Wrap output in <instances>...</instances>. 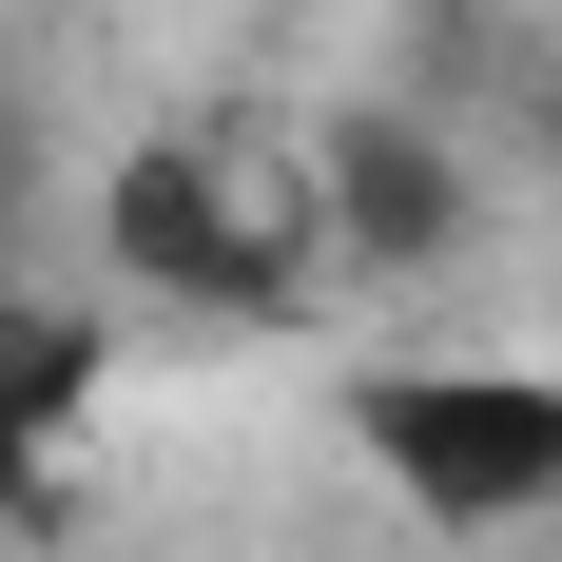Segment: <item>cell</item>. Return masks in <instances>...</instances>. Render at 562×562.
Masks as SVG:
<instances>
[{"instance_id":"obj_1","label":"cell","mask_w":562,"mask_h":562,"mask_svg":"<svg viewBox=\"0 0 562 562\" xmlns=\"http://www.w3.org/2000/svg\"><path fill=\"white\" fill-rule=\"evenodd\" d=\"M330 447L369 465L389 524L505 543V524H562V369L543 349H369L330 369Z\"/></svg>"},{"instance_id":"obj_2","label":"cell","mask_w":562,"mask_h":562,"mask_svg":"<svg viewBox=\"0 0 562 562\" xmlns=\"http://www.w3.org/2000/svg\"><path fill=\"white\" fill-rule=\"evenodd\" d=\"M98 252L136 291H175V311H311V291H330V252H311V156H291V136H233V116H175V136L116 156Z\"/></svg>"},{"instance_id":"obj_3","label":"cell","mask_w":562,"mask_h":562,"mask_svg":"<svg viewBox=\"0 0 562 562\" xmlns=\"http://www.w3.org/2000/svg\"><path fill=\"white\" fill-rule=\"evenodd\" d=\"M291 156H311V252H330V272H447V252H465V214H485V194H465V156H447L407 98L311 116Z\"/></svg>"},{"instance_id":"obj_4","label":"cell","mask_w":562,"mask_h":562,"mask_svg":"<svg viewBox=\"0 0 562 562\" xmlns=\"http://www.w3.org/2000/svg\"><path fill=\"white\" fill-rule=\"evenodd\" d=\"M98 369H116V330H98V311L0 291V407H20V427H78V407H98Z\"/></svg>"},{"instance_id":"obj_5","label":"cell","mask_w":562,"mask_h":562,"mask_svg":"<svg viewBox=\"0 0 562 562\" xmlns=\"http://www.w3.org/2000/svg\"><path fill=\"white\" fill-rule=\"evenodd\" d=\"M58 447H78V427H20V407H0V543L58 524Z\"/></svg>"}]
</instances>
